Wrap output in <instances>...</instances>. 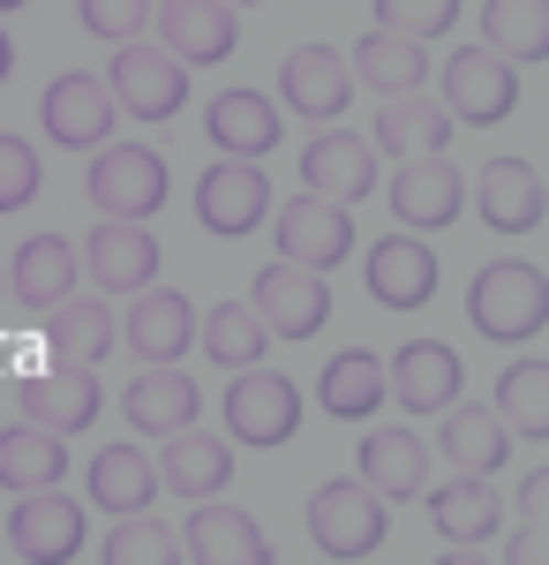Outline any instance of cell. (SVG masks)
<instances>
[{
    "label": "cell",
    "instance_id": "cell-6",
    "mask_svg": "<svg viewBox=\"0 0 549 565\" xmlns=\"http://www.w3.org/2000/svg\"><path fill=\"white\" fill-rule=\"evenodd\" d=\"M256 317H263V332L271 340H316L324 332V317H332V279L324 271H301V264H263L249 287Z\"/></svg>",
    "mask_w": 549,
    "mask_h": 565
},
{
    "label": "cell",
    "instance_id": "cell-7",
    "mask_svg": "<svg viewBox=\"0 0 549 565\" xmlns=\"http://www.w3.org/2000/svg\"><path fill=\"white\" fill-rule=\"evenodd\" d=\"M226 430L241 437V445H287V437L301 430V385L294 377H279V370H263V362H249V370H234V392H226Z\"/></svg>",
    "mask_w": 549,
    "mask_h": 565
},
{
    "label": "cell",
    "instance_id": "cell-24",
    "mask_svg": "<svg viewBox=\"0 0 549 565\" xmlns=\"http://www.w3.org/2000/svg\"><path fill=\"white\" fill-rule=\"evenodd\" d=\"M128 348H136V362H181L196 348V295L143 287V302H128Z\"/></svg>",
    "mask_w": 549,
    "mask_h": 565
},
{
    "label": "cell",
    "instance_id": "cell-31",
    "mask_svg": "<svg viewBox=\"0 0 549 565\" xmlns=\"http://www.w3.org/2000/svg\"><path fill=\"white\" fill-rule=\"evenodd\" d=\"M76 242L68 234H31L23 249H15V264H8V287H15V302H31V309H53V302H68L76 295Z\"/></svg>",
    "mask_w": 549,
    "mask_h": 565
},
{
    "label": "cell",
    "instance_id": "cell-18",
    "mask_svg": "<svg viewBox=\"0 0 549 565\" xmlns=\"http://www.w3.org/2000/svg\"><path fill=\"white\" fill-rule=\"evenodd\" d=\"M90 279L106 295H143L159 279V234L143 218H106L90 226Z\"/></svg>",
    "mask_w": 549,
    "mask_h": 565
},
{
    "label": "cell",
    "instance_id": "cell-34",
    "mask_svg": "<svg viewBox=\"0 0 549 565\" xmlns=\"http://www.w3.org/2000/svg\"><path fill=\"white\" fill-rule=\"evenodd\" d=\"M68 482V445L39 423H8L0 430V490H53Z\"/></svg>",
    "mask_w": 549,
    "mask_h": 565
},
{
    "label": "cell",
    "instance_id": "cell-38",
    "mask_svg": "<svg viewBox=\"0 0 549 565\" xmlns=\"http://www.w3.org/2000/svg\"><path fill=\"white\" fill-rule=\"evenodd\" d=\"M497 423L512 437H549V362H512L497 377Z\"/></svg>",
    "mask_w": 549,
    "mask_h": 565
},
{
    "label": "cell",
    "instance_id": "cell-16",
    "mask_svg": "<svg viewBox=\"0 0 549 565\" xmlns=\"http://www.w3.org/2000/svg\"><path fill=\"white\" fill-rule=\"evenodd\" d=\"M23 423H39V430L53 437H76L98 423V370H84V362H53L45 377H23Z\"/></svg>",
    "mask_w": 549,
    "mask_h": 565
},
{
    "label": "cell",
    "instance_id": "cell-36",
    "mask_svg": "<svg viewBox=\"0 0 549 565\" xmlns=\"http://www.w3.org/2000/svg\"><path fill=\"white\" fill-rule=\"evenodd\" d=\"M482 45L497 61H542L549 53V0H482Z\"/></svg>",
    "mask_w": 549,
    "mask_h": 565
},
{
    "label": "cell",
    "instance_id": "cell-32",
    "mask_svg": "<svg viewBox=\"0 0 549 565\" xmlns=\"http://www.w3.org/2000/svg\"><path fill=\"white\" fill-rule=\"evenodd\" d=\"M346 68H354V84H369L377 98H399V90H422L429 84V45L422 39H399V31H369V39L346 53Z\"/></svg>",
    "mask_w": 549,
    "mask_h": 565
},
{
    "label": "cell",
    "instance_id": "cell-23",
    "mask_svg": "<svg viewBox=\"0 0 549 565\" xmlns=\"http://www.w3.org/2000/svg\"><path fill=\"white\" fill-rule=\"evenodd\" d=\"M437 460H444L452 476H497V468L512 460V430L497 423V407L452 399L444 423H437Z\"/></svg>",
    "mask_w": 549,
    "mask_h": 565
},
{
    "label": "cell",
    "instance_id": "cell-15",
    "mask_svg": "<svg viewBox=\"0 0 549 565\" xmlns=\"http://www.w3.org/2000/svg\"><path fill=\"white\" fill-rule=\"evenodd\" d=\"M279 98L294 106L301 121H324V129H332L338 114H346V98H354L346 53H332V45H294V53L279 61Z\"/></svg>",
    "mask_w": 549,
    "mask_h": 565
},
{
    "label": "cell",
    "instance_id": "cell-3",
    "mask_svg": "<svg viewBox=\"0 0 549 565\" xmlns=\"http://www.w3.org/2000/svg\"><path fill=\"white\" fill-rule=\"evenodd\" d=\"M84 196H90V212H106V218H151L166 204V159L151 143H98Z\"/></svg>",
    "mask_w": 549,
    "mask_h": 565
},
{
    "label": "cell",
    "instance_id": "cell-43",
    "mask_svg": "<svg viewBox=\"0 0 549 565\" xmlns=\"http://www.w3.org/2000/svg\"><path fill=\"white\" fill-rule=\"evenodd\" d=\"M542 513H549V468H535V476L519 482V521L542 527Z\"/></svg>",
    "mask_w": 549,
    "mask_h": 565
},
{
    "label": "cell",
    "instance_id": "cell-1",
    "mask_svg": "<svg viewBox=\"0 0 549 565\" xmlns=\"http://www.w3.org/2000/svg\"><path fill=\"white\" fill-rule=\"evenodd\" d=\"M466 317H474V332L482 340H535L549 324V279H542V264H482L474 271V287H466Z\"/></svg>",
    "mask_w": 549,
    "mask_h": 565
},
{
    "label": "cell",
    "instance_id": "cell-2",
    "mask_svg": "<svg viewBox=\"0 0 549 565\" xmlns=\"http://www.w3.org/2000/svg\"><path fill=\"white\" fill-rule=\"evenodd\" d=\"M437 84H444L437 106L460 129H497L512 114V98H519V68L497 61L489 45H452V61H437Z\"/></svg>",
    "mask_w": 549,
    "mask_h": 565
},
{
    "label": "cell",
    "instance_id": "cell-25",
    "mask_svg": "<svg viewBox=\"0 0 549 565\" xmlns=\"http://www.w3.org/2000/svg\"><path fill=\"white\" fill-rule=\"evenodd\" d=\"M452 114L437 106V98H422V90H399V98H384V114H377V129H369V151L377 159H422V151H444L452 143Z\"/></svg>",
    "mask_w": 549,
    "mask_h": 565
},
{
    "label": "cell",
    "instance_id": "cell-35",
    "mask_svg": "<svg viewBox=\"0 0 549 565\" xmlns=\"http://www.w3.org/2000/svg\"><path fill=\"white\" fill-rule=\"evenodd\" d=\"M106 348H114V309L106 302H53V317H45V354L53 362H84V370H98L106 362Z\"/></svg>",
    "mask_w": 549,
    "mask_h": 565
},
{
    "label": "cell",
    "instance_id": "cell-14",
    "mask_svg": "<svg viewBox=\"0 0 549 565\" xmlns=\"http://www.w3.org/2000/svg\"><path fill=\"white\" fill-rule=\"evenodd\" d=\"M466 385V362L444 340H407V348L391 354V370H384V392L407 407V415H444Z\"/></svg>",
    "mask_w": 549,
    "mask_h": 565
},
{
    "label": "cell",
    "instance_id": "cell-29",
    "mask_svg": "<svg viewBox=\"0 0 549 565\" xmlns=\"http://www.w3.org/2000/svg\"><path fill=\"white\" fill-rule=\"evenodd\" d=\"M362 482L384 505H407L429 490V445L415 430H369L362 437Z\"/></svg>",
    "mask_w": 549,
    "mask_h": 565
},
{
    "label": "cell",
    "instance_id": "cell-19",
    "mask_svg": "<svg viewBox=\"0 0 549 565\" xmlns=\"http://www.w3.org/2000/svg\"><path fill=\"white\" fill-rule=\"evenodd\" d=\"M196 407H204V392H196V377L189 370H173V362H151L136 385L121 392V415L136 437H173L196 423Z\"/></svg>",
    "mask_w": 549,
    "mask_h": 565
},
{
    "label": "cell",
    "instance_id": "cell-40",
    "mask_svg": "<svg viewBox=\"0 0 549 565\" xmlns=\"http://www.w3.org/2000/svg\"><path fill=\"white\" fill-rule=\"evenodd\" d=\"M460 23V0H377V31H399V39H444Z\"/></svg>",
    "mask_w": 549,
    "mask_h": 565
},
{
    "label": "cell",
    "instance_id": "cell-30",
    "mask_svg": "<svg viewBox=\"0 0 549 565\" xmlns=\"http://www.w3.org/2000/svg\"><path fill=\"white\" fill-rule=\"evenodd\" d=\"M151 498H159V468H151V452L143 445H98L90 452V505L98 513H151Z\"/></svg>",
    "mask_w": 549,
    "mask_h": 565
},
{
    "label": "cell",
    "instance_id": "cell-9",
    "mask_svg": "<svg viewBox=\"0 0 549 565\" xmlns=\"http://www.w3.org/2000/svg\"><path fill=\"white\" fill-rule=\"evenodd\" d=\"M196 218L212 226L218 242H241L271 218V181L256 159H212L204 181H196Z\"/></svg>",
    "mask_w": 549,
    "mask_h": 565
},
{
    "label": "cell",
    "instance_id": "cell-11",
    "mask_svg": "<svg viewBox=\"0 0 549 565\" xmlns=\"http://www.w3.org/2000/svg\"><path fill=\"white\" fill-rule=\"evenodd\" d=\"M39 121H45V136H53V143H68V151H98V143H114V121H121V106H114L106 76H84V68H68V76H53V84H45Z\"/></svg>",
    "mask_w": 549,
    "mask_h": 565
},
{
    "label": "cell",
    "instance_id": "cell-12",
    "mask_svg": "<svg viewBox=\"0 0 549 565\" xmlns=\"http://www.w3.org/2000/svg\"><path fill=\"white\" fill-rule=\"evenodd\" d=\"M460 204H466V181L444 151H422V159H399V167H391V218H399L407 234L452 226Z\"/></svg>",
    "mask_w": 549,
    "mask_h": 565
},
{
    "label": "cell",
    "instance_id": "cell-13",
    "mask_svg": "<svg viewBox=\"0 0 549 565\" xmlns=\"http://www.w3.org/2000/svg\"><path fill=\"white\" fill-rule=\"evenodd\" d=\"M159 45H166L181 68H218V61H234V45H241L234 0H159Z\"/></svg>",
    "mask_w": 549,
    "mask_h": 565
},
{
    "label": "cell",
    "instance_id": "cell-4",
    "mask_svg": "<svg viewBox=\"0 0 549 565\" xmlns=\"http://www.w3.org/2000/svg\"><path fill=\"white\" fill-rule=\"evenodd\" d=\"M106 90L121 106V121H173L189 106V68L173 61L166 45H136L128 39L114 61H106Z\"/></svg>",
    "mask_w": 549,
    "mask_h": 565
},
{
    "label": "cell",
    "instance_id": "cell-33",
    "mask_svg": "<svg viewBox=\"0 0 549 565\" xmlns=\"http://www.w3.org/2000/svg\"><path fill=\"white\" fill-rule=\"evenodd\" d=\"M316 399H324V415H338V423H369L384 407V354L377 348L332 354L324 377H316Z\"/></svg>",
    "mask_w": 549,
    "mask_h": 565
},
{
    "label": "cell",
    "instance_id": "cell-21",
    "mask_svg": "<svg viewBox=\"0 0 549 565\" xmlns=\"http://www.w3.org/2000/svg\"><path fill=\"white\" fill-rule=\"evenodd\" d=\"M301 181L309 196H332V204H362L377 189V151L369 136H346V129H324L309 151H301Z\"/></svg>",
    "mask_w": 549,
    "mask_h": 565
},
{
    "label": "cell",
    "instance_id": "cell-45",
    "mask_svg": "<svg viewBox=\"0 0 549 565\" xmlns=\"http://www.w3.org/2000/svg\"><path fill=\"white\" fill-rule=\"evenodd\" d=\"M8 68H15V39L0 31V84H8Z\"/></svg>",
    "mask_w": 549,
    "mask_h": 565
},
{
    "label": "cell",
    "instance_id": "cell-28",
    "mask_svg": "<svg viewBox=\"0 0 549 565\" xmlns=\"http://www.w3.org/2000/svg\"><path fill=\"white\" fill-rule=\"evenodd\" d=\"M279 106L263 98V90H218L212 114H204V136H212V151L226 159H263L271 143H279Z\"/></svg>",
    "mask_w": 549,
    "mask_h": 565
},
{
    "label": "cell",
    "instance_id": "cell-8",
    "mask_svg": "<svg viewBox=\"0 0 549 565\" xmlns=\"http://www.w3.org/2000/svg\"><path fill=\"white\" fill-rule=\"evenodd\" d=\"M271 234H279V257L301 264V271H338V264L354 257V218H346V204L309 196V189H301L294 204H279Z\"/></svg>",
    "mask_w": 549,
    "mask_h": 565
},
{
    "label": "cell",
    "instance_id": "cell-41",
    "mask_svg": "<svg viewBox=\"0 0 549 565\" xmlns=\"http://www.w3.org/2000/svg\"><path fill=\"white\" fill-rule=\"evenodd\" d=\"M39 189H45L39 151H31L23 136H0V212H23V204H31Z\"/></svg>",
    "mask_w": 549,
    "mask_h": 565
},
{
    "label": "cell",
    "instance_id": "cell-22",
    "mask_svg": "<svg viewBox=\"0 0 549 565\" xmlns=\"http://www.w3.org/2000/svg\"><path fill=\"white\" fill-rule=\"evenodd\" d=\"M437 249H429L422 234H384L377 249H369V295L384 309H422L437 302Z\"/></svg>",
    "mask_w": 549,
    "mask_h": 565
},
{
    "label": "cell",
    "instance_id": "cell-39",
    "mask_svg": "<svg viewBox=\"0 0 549 565\" xmlns=\"http://www.w3.org/2000/svg\"><path fill=\"white\" fill-rule=\"evenodd\" d=\"M98 558L106 565H181V535L166 521H151V513H121L114 535L98 543Z\"/></svg>",
    "mask_w": 549,
    "mask_h": 565
},
{
    "label": "cell",
    "instance_id": "cell-20",
    "mask_svg": "<svg viewBox=\"0 0 549 565\" xmlns=\"http://www.w3.org/2000/svg\"><path fill=\"white\" fill-rule=\"evenodd\" d=\"M474 204L489 218V234H535L542 212H549L542 167H535V159H489L482 181H474Z\"/></svg>",
    "mask_w": 549,
    "mask_h": 565
},
{
    "label": "cell",
    "instance_id": "cell-42",
    "mask_svg": "<svg viewBox=\"0 0 549 565\" xmlns=\"http://www.w3.org/2000/svg\"><path fill=\"white\" fill-rule=\"evenodd\" d=\"M76 15H84V31L90 39H114L128 45L143 23H151V0H76Z\"/></svg>",
    "mask_w": 549,
    "mask_h": 565
},
{
    "label": "cell",
    "instance_id": "cell-5",
    "mask_svg": "<svg viewBox=\"0 0 549 565\" xmlns=\"http://www.w3.org/2000/svg\"><path fill=\"white\" fill-rule=\"evenodd\" d=\"M301 521H309L316 558H369L384 543V498L369 482H316Z\"/></svg>",
    "mask_w": 549,
    "mask_h": 565
},
{
    "label": "cell",
    "instance_id": "cell-17",
    "mask_svg": "<svg viewBox=\"0 0 549 565\" xmlns=\"http://www.w3.org/2000/svg\"><path fill=\"white\" fill-rule=\"evenodd\" d=\"M181 558H196V565H271V543H263V527H256L241 505L196 498V513L181 527Z\"/></svg>",
    "mask_w": 549,
    "mask_h": 565
},
{
    "label": "cell",
    "instance_id": "cell-26",
    "mask_svg": "<svg viewBox=\"0 0 549 565\" xmlns=\"http://www.w3.org/2000/svg\"><path fill=\"white\" fill-rule=\"evenodd\" d=\"M166 452H159V490H181V498H218L226 482H234V445L212 430H173L159 437Z\"/></svg>",
    "mask_w": 549,
    "mask_h": 565
},
{
    "label": "cell",
    "instance_id": "cell-37",
    "mask_svg": "<svg viewBox=\"0 0 549 565\" xmlns=\"http://www.w3.org/2000/svg\"><path fill=\"white\" fill-rule=\"evenodd\" d=\"M196 340H204V354H212L218 370H249V362H263V348H271L256 302H218L212 324H196Z\"/></svg>",
    "mask_w": 549,
    "mask_h": 565
},
{
    "label": "cell",
    "instance_id": "cell-27",
    "mask_svg": "<svg viewBox=\"0 0 549 565\" xmlns=\"http://www.w3.org/2000/svg\"><path fill=\"white\" fill-rule=\"evenodd\" d=\"M422 498H429V527L444 543H489L505 527V498H497L489 476H452V482H437V490H422Z\"/></svg>",
    "mask_w": 549,
    "mask_h": 565
},
{
    "label": "cell",
    "instance_id": "cell-44",
    "mask_svg": "<svg viewBox=\"0 0 549 565\" xmlns=\"http://www.w3.org/2000/svg\"><path fill=\"white\" fill-rule=\"evenodd\" d=\"M542 551H549V535H542V527H519V543H512V558H519V565H542Z\"/></svg>",
    "mask_w": 549,
    "mask_h": 565
},
{
    "label": "cell",
    "instance_id": "cell-46",
    "mask_svg": "<svg viewBox=\"0 0 549 565\" xmlns=\"http://www.w3.org/2000/svg\"><path fill=\"white\" fill-rule=\"evenodd\" d=\"M0 295H8V271H0Z\"/></svg>",
    "mask_w": 549,
    "mask_h": 565
},
{
    "label": "cell",
    "instance_id": "cell-10",
    "mask_svg": "<svg viewBox=\"0 0 549 565\" xmlns=\"http://www.w3.org/2000/svg\"><path fill=\"white\" fill-rule=\"evenodd\" d=\"M8 543H15L23 565H68L84 551V505H76L68 490H15Z\"/></svg>",
    "mask_w": 549,
    "mask_h": 565
}]
</instances>
